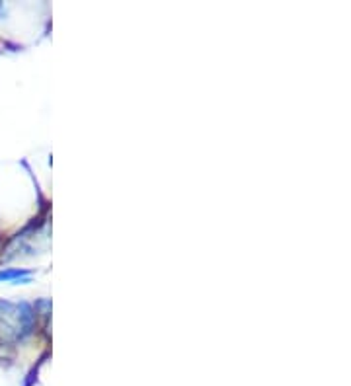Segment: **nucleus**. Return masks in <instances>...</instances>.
Here are the masks:
<instances>
[{
  "label": "nucleus",
  "mask_w": 351,
  "mask_h": 386,
  "mask_svg": "<svg viewBox=\"0 0 351 386\" xmlns=\"http://www.w3.org/2000/svg\"><path fill=\"white\" fill-rule=\"evenodd\" d=\"M33 328V312L30 305L0 300V331L8 340H22Z\"/></svg>",
  "instance_id": "f257e3e1"
},
{
  "label": "nucleus",
  "mask_w": 351,
  "mask_h": 386,
  "mask_svg": "<svg viewBox=\"0 0 351 386\" xmlns=\"http://www.w3.org/2000/svg\"><path fill=\"white\" fill-rule=\"evenodd\" d=\"M32 279V273L26 269H2L0 271V283L12 281V283H28Z\"/></svg>",
  "instance_id": "f03ea898"
}]
</instances>
